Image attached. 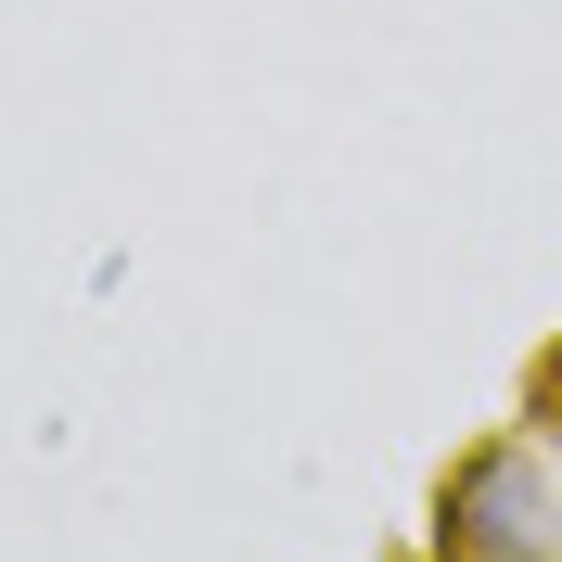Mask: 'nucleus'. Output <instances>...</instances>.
Returning a JSON list of instances; mask_svg holds the SVG:
<instances>
[{"instance_id": "nucleus-1", "label": "nucleus", "mask_w": 562, "mask_h": 562, "mask_svg": "<svg viewBox=\"0 0 562 562\" xmlns=\"http://www.w3.org/2000/svg\"><path fill=\"white\" fill-rule=\"evenodd\" d=\"M435 562H562V460L537 435H486L435 486Z\"/></svg>"}, {"instance_id": "nucleus-2", "label": "nucleus", "mask_w": 562, "mask_h": 562, "mask_svg": "<svg viewBox=\"0 0 562 562\" xmlns=\"http://www.w3.org/2000/svg\"><path fill=\"white\" fill-rule=\"evenodd\" d=\"M550 384H562V371H550Z\"/></svg>"}]
</instances>
